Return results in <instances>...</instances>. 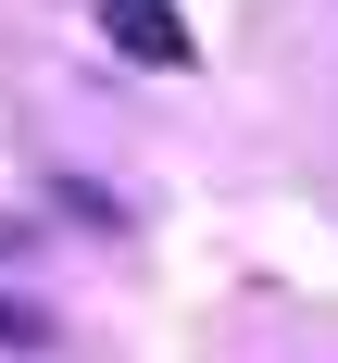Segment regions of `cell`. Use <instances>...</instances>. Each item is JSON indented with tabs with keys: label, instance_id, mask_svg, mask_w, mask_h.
<instances>
[{
	"label": "cell",
	"instance_id": "cell-1",
	"mask_svg": "<svg viewBox=\"0 0 338 363\" xmlns=\"http://www.w3.org/2000/svg\"><path fill=\"white\" fill-rule=\"evenodd\" d=\"M101 38L138 50V63H188V26L163 13V0H101Z\"/></svg>",
	"mask_w": 338,
	"mask_h": 363
},
{
	"label": "cell",
	"instance_id": "cell-2",
	"mask_svg": "<svg viewBox=\"0 0 338 363\" xmlns=\"http://www.w3.org/2000/svg\"><path fill=\"white\" fill-rule=\"evenodd\" d=\"M0 351H50V313H38V301H13V289H0Z\"/></svg>",
	"mask_w": 338,
	"mask_h": 363
}]
</instances>
